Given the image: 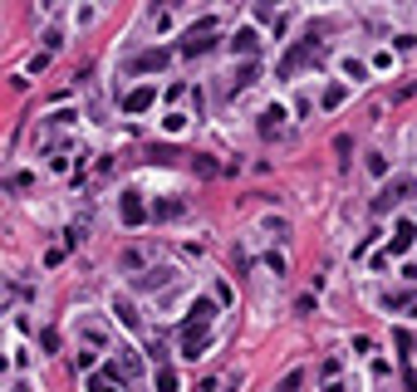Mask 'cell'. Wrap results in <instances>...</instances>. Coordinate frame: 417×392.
<instances>
[{"label":"cell","mask_w":417,"mask_h":392,"mask_svg":"<svg viewBox=\"0 0 417 392\" xmlns=\"http://www.w3.org/2000/svg\"><path fill=\"white\" fill-rule=\"evenodd\" d=\"M212 319H216V304L212 299H196L192 309H187V319H182V358H201L206 353V328H212Z\"/></svg>","instance_id":"obj_1"},{"label":"cell","mask_w":417,"mask_h":392,"mask_svg":"<svg viewBox=\"0 0 417 392\" xmlns=\"http://www.w3.org/2000/svg\"><path fill=\"white\" fill-rule=\"evenodd\" d=\"M412 187H417L412 177H393V182H388V187L373 196V216H383V211H393L398 201H407V192H412Z\"/></svg>","instance_id":"obj_2"},{"label":"cell","mask_w":417,"mask_h":392,"mask_svg":"<svg viewBox=\"0 0 417 392\" xmlns=\"http://www.w3.org/2000/svg\"><path fill=\"white\" fill-rule=\"evenodd\" d=\"M118 216H123V226H142V221H147L142 196H138V192H123V196H118Z\"/></svg>","instance_id":"obj_3"},{"label":"cell","mask_w":417,"mask_h":392,"mask_svg":"<svg viewBox=\"0 0 417 392\" xmlns=\"http://www.w3.org/2000/svg\"><path fill=\"white\" fill-rule=\"evenodd\" d=\"M309 54H315V39H304V44H290L285 49V59H280V79H290L304 59H309Z\"/></svg>","instance_id":"obj_4"},{"label":"cell","mask_w":417,"mask_h":392,"mask_svg":"<svg viewBox=\"0 0 417 392\" xmlns=\"http://www.w3.org/2000/svg\"><path fill=\"white\" fill-rule=\"evenodd\" d=\"M152 103H158V88H152V84H142V88H128V93H123V108H128V113H147Z\"/></svg>","instance_id":"obj_5"},{"label":"cell","mask_w":417,"mask_h":392,"mask_svg":"<svg viewBox=\"0 0 417 392\" xmlns=\"http://www.w3.org/2000/svg\"><path fill=\"white\" fill-rule=\"evenodd\" d=\"M167 64H172V54H167V49H147V54H138V59H133V69H138V74H163Z\"/></svg>","instance_id":"obj_6"},{"label":"cell","mask_w":417,"mask_h":392,"mask_svg":"<svg viewBox=\"0 0 417 392\" xmlns=\"http://www.w3.org/2000/svg\"><path fill=\"white\" fill-rule=\"evenodd\" d=\"M412 241H417V226H412V221H398V231H393L388 250H393V255H407V250H412Z\"/></svg>","instance_id":"obj_7"},{"label":"cell","mask_w":417,"mask_h":392,"mask_svg":"<svg viewBox=\"0 0 417 392\" xmlns=\"http://www.w3.org/2000/svg\"><path fill=\"white\" fill-rule=\"evenodd\" d=\"M152 216H158V221H172V216H182V201H177V196H163V201H152Z\"/></svg>","instance_id":"obj_8"},{"label":"cell","mask_w":417,"mask_h":392,"mask_svg":"<svg viewBox=\"0 0 417 392\" xmlns=\"http://www.w3.org/2000/svg\"><path fill=\"white\" fill-rule=\"evenodd\" d=\"M280 118H285V108H266V118H260V133L275 138V133H280Z\"/></svg>","instance_id":"obj_9"},{"label":"cell","mask_w":417,"mask_h":392,"mask_svg":"<svg viewBox=\"0 0 417 392\" xmlns=\"http://www.w3.org/2000/svg\"><path fill=\"white\" fill-rule=\"evenodd\" d=\"M231 49H236V54H255V49H260V39H255V30H241V35L231 39Z\"/></svg>","instance_id":"obj_10"},{"label":"cell","mask_w":417,"mask_h":392,"mask_svg":"<svg viewBox=\"0 0 417 392\" xmlns=\"http://www.w3.org/2000/svg\"><path fill=\"white\" fill-rule=\"evenodd\" d=\"M152 387H158V392H177V373H172V368H158V377H152Z\"/></svg>","instance_id":"obj_11"},{"label":"cell","mask_w":417,"mask_h":392,"mask_svg":"<svg viewBox=\"0 0 417 392\" xmlns=\"http://www.w3.org/2000/svg\"><path fill=\"white\" fill-rule=\"evenodd\" d=\"M113 309H118V319H123V324H128V328H142V319H138V314H133V304H128V299H118V304H113Z\"/></svg>","instance_id":"obj_12"},{"label":"cell","mask_w":417,"mask_h":392,"mask_svg":"<svg viewBox=\"0 0 417 392\" xmlns=\"http://www.w3.org/2000/svg\"><path fill=\"white\" fill-rule=\"evenodd\" d=\"M192 167H196V177H216V172H221L212 157H192Z\"/></svg>","instance_id":"obj_13"},{"label":"cell","mask_w":417,"mask_h":392,"mask_svg":"<svg viewBox=\"0 0 417 392\" xmlns=\"http://www.w3.org/2000/svg\"><path fill=\"white\" fill-rule=\"evenodd\" d=\"M349 152H353V138H349V133H339V138H334V157H339V162H349Z\"/></svg>","instance_id":"obj_14"},{"label":"cell","mask_w":417,"mask_h":392,"mask_svg":"<svg viewBox=\"0 0 417 392\" xmlns=\"http://www.w3.org/2000/svg\"><path fill=\"white\" fill-rule=\"evenodd\" d=\"M89 392H118V387H113V377H103V373H93V377H89Z\"/></svg>","instance_id":"obj_15"},{"label":"cell","mask_w":417,"mask_h":392,"mask_svg":"<svg viewBox=\"0 0 417 392\" xmlns=\"http://www.w3.org/2000/svg\"><path fill=\"white\" fill-rule=\"evenodd\" d=\"M167 279H172V270H152V274L142 279V290H158V285H167Z\"/></svg>","instance_id":"obj_16"},{"label":"cell","mask_w":417,"mask_h":392,"mask_svg":"<svg viewBox=\"0 0 417 392\" xmlns=\"http://www.w3.org/2000/svg\"><path fill=\"white\" fill-rule=\"evenodd\" d=\"M369 172H373V177H383V172H388V157H383V152H373V157H369Z\"/></svg>","instance_id":"obj_17"},{"label":"cell","mask_w":417,"mask_h":392,"mask_svg":"<svg viewBox=\"0 0 417 392\" xmlns=\"http://www.w3.org/2000/svg\"><path fill=\"white\" fill-rule=\"evenodd\" d=\"M182 152H172V147H152V162H177Z\"/></svg>","instance_id":"obj_18"},{"label":"cell","mask_w":417,"mask_h":392,"mask_svg":"<svg viewBox=\"0 0 417 392\" xmlns=\"http://www.w3.org/2000/svg\"><path fill=\"white\" fill-rule=\"evenodd\" d=\"M324 392H344V387H339V382H329V387H324Z\"/></svg>","instance_id":"obj_19"},{"label":"cell","mask_w":417,"mask_h":392,"mask_svg":"<svg viewBox=\"0 0 417 392\" xmlns=\"http://www.w3.org/2000/svg\"><path fill=\"white\" fill-rule=\"evenodd\" d=\"M15 392H30V387H15Z\"/></svg>","instance_id":"obj_20"}]
</instances>
